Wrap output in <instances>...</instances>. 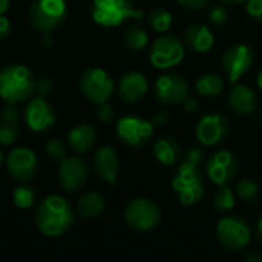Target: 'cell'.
I'll return each mask as SVG.
<instances>
[{
	"instance_id": "6da1fadb",
	"label": "cell",
	"mask_w": 262,
	"mask_h": 262,
	"mask_svg": "<svg viewBox=\"0 0 262 262\" xmlns=\"http://www.w3.org/2000/svg\"><path fill=\"white\" fill-rule=\"evenodd\" d=\"M75 215L71 204L58 195L46 196L35 210V223L38 230L49 236L57 238L64 235L74 224Z\"/></svg>"
},
{
	"instance_id": "7a4b0ae2",
	"label": "cell",
	"mask_w": 262,
	"mask_h": 262,
	"mask_svg": "<svg viewBox=\"0 0 262 262\" xmlns=\"http://www.w3.org/2000/svg\"><path fill=\"white\" fill-rule=\"evenodd\" d=\"M35 92V77L23 64H8L0 71V98L6 103H21Z\"/></svg>"
},
{
	"instance_id": "3957f363",
	"label": "cell",
	"mask_w": 262,
	"mask_h": 262,
	"mask_svg": "<svg viewBox=\"0 0 262 262\" xmlns=\"http://www.w3.org/2000/svg\"><path fill=\"white\" fill-rule=\"evenodd\" d=\"M172 189L183 206H195L206 195V183L200 166L183 161L172 180Z\"/></svg>"
},
{
	"instance_id": "277c9868",
	"label": "cell",
	"mask_w": 262,
	"mask_h": 262,
	"mask_svg": "<svg viewBox=\"0 0 262 262\" xmlns=\"http://www.w3.org/2000/svg\"><path fill=\"white\" fill-rule=\"evenodd\" d=\"M91 15L97 25L114 28L127 20L143 18V11L134 6L132 0H94Z\"/></svg>"
},
{
	"instance_id": "5b68a950",
	"label": "cell",
	"mask_w": 262,
	"mask_h": 262,
	"mask_svg": "<svg viewBox=\"0 0 262 262\" xmlns=\"http://www.w3.org/2000/svg\"><path fill=\"white\" fill-rule=\"evenodd\" d=\"M66 14L64 0H35L29 9V21L37 31L49 34L64 21Z\"/></svg>"
},
{
	"instance_id": "8992f818",
	"label": "cell",
	"mask_w": 262,
	"mask_h": 262,
	"mask_svg": "<svg viewBox=\"0 0 262 262\" xmlns=\"http://www.w3.org/2000/svg\"><path fill=\"white\" fill-rule=\"evenodd\" d=\"M216 236L220 244L229 252L244 250L250 244L252 232L246 220L236 215H226L216 226Z\"/></svg>"
},
{
	"instance_id": "52a82bcc",
	"label": "cell",
	"mask_w": 262,
	"mask_h": 262,
	"mask_svg": "<svg viewBox=\"0 0 262 262\" xmlns=\"http://www.w3.org/2000/svg\"><path fill=\"white\" fill-rule=\"evenodd\" d=\"M126 224L138 232H150L161 221V209L149 198H135L124 209Z\"/></svg>"
},
{
	"instance_id": "ba28073f",
	"label": "cell",
	"mask_w": 262,
	"mask_h": 262,
	"mask_svg": "<svg viewBox=\"0 0 262 262\" xmlns=\"http://www.w3.org/2000/svg\"><path fill=\"white\" fill-rule=\"evenodd\" d=\"M115 89L112 77L101 68H89L80 77V91L86 100L95 104L106 103Z\"/></svg>"
},
{
	"instance_id": "9c48e42d",
	"label": "cell",
	"mask_w": 262,
	"mask_h": 262,
	"mask_svg": "<svg viewBox=\"0 0 262 262\" xmlns=\"http://www.w3.org/2000/svg\"><path fill=\"white\" fill-rule=\"evenodd\" d=\"M154 124L137 115H126L117 123V137L120 141L132 149H143L149 144L154 135Z\"/></svg>"
},
{
	"instance_id": "30bf717a",
	"label": "cell",
	"mask_w": 262,
	"mask_h": 262,
	"mask_svg": "<svg viewBox=\"0 0 262 262\" xmlns=\"http://www.w3.org/2000/svg\"><path fill=\"white\" fill-rule=\"evenodd\" d=\"M184 54L183 41L175 35L164 34L152 43L149 58L157 69H170L183 61Z\"/></svg>"
},
{
	"instance_id": "8fae6325",
	"label": "cell",
	"mask_w": 262,
	"mask_h": 262,
	"mask_svg": "<svg viewBox=\"0 0 262 262\" xmlns=\"http://www.w3.org/2000/svg\"><path fill=\"white\" fill-rule=\"evenodd\" d=\"M255 61L253 49L246 43H235L226 49L221 58V66L230 83H236L243 75H246Z\"/></svg>"
},
{
	"instance_id": "7c38bea8",
	"label": "cell",
	"mask_w": 262,
	"mask_h": 262,
	"mask_svg": "<svg viewBox=\"0 0 262 262\" xmlns=\"http://www.w3.org/2000/svg\"><path fill=\"white\" fill-rule=\"evenodd\" d=\"M198 141L206 147L221 144L230 134V121L221 112H210L200 118L195 127Z\"/></svg>"
},
{
	"instance_id": "4fadbf2b",
	"label": "cell",
	"mask_w": 262,
	"mask_h": 262,
	"mask_svg": "<svg viewBox=\"0 0 262 262\" xmlns=\"http://www.w3.org/2000/svg\"><path fill=\"white\" fill-rule=\"evenodd\" d=\"M152 94L154 98L161 104H178L189 97V83L181 74H164L154 83Z\"/></svg>"
},
{
	"instance_id": "5bb4252c",
	"label": "cell",
	"mask_w": 262,
	"mask_h": 262,
	"mask_svg": "<svg viewBox=\"0 0 262 262\" xmlns=\"http://www.w3.org/2000/svg\"><path fill=\"white\" fill-rule=\"evenodd\" d=\"M239 170L238 158L230 150H218L206 163V173L216 186H227L232 183Z\"/></svg>"
},
{
	"instance_id": "9a60e30c",
	"label": "cell",
	"mask_w": 262,
	"mask_h": 262,
	"mask_svg": "<svg viewBox=\"0 0 262 262\" xmlns=\"http://www.w3.org/2000/svg\"><path fill=\"white\" fill-rule=\"evenodd\" d=\"M6 169L15 181L28 183L38 172L37 155L28 147H17L6 157Z\"/></svg>"
},
{
	"instance_id": "2e32d148",
	"label": "cell",
	"mask_w": 262,
	"mask_h": 262,
	"mask_svg": "<svg viewBox=\"0 0 262 262\" xmlns=\"http://www.w3.org/2000/svg\"><path fill=\"white\" fill-rule=\"evenodd\" d=\"M89 177V167L80 157L63 158L58 167V181L66 192H77L86 183Z\"/></svg>"
},
{
	"instance_id": "e0dca14e",
	"label": "cell",
	"mask_w": 262,
	"mask_h": 262,
	"mask_svg": "<svg viewBox=\"0 0 262 262\" xmlns=\"http://www.w3.org/2000/svg\"><path fill=\"white\" fill-rule=\"evenodd\" d=\"M55 112L45 97H35L29 100L25 109L26 126L32 132H46L55 124Z\"/></svg>"
},
{
	"instance_id": "ac0fdd59",
	"label": "cell",
	"mask_w": 262,
	"mask_h": 262,
	"mask_svg": "<svg viewBox=\"0 0 262 262\" xmlns=\"http://www.w3.org/2000/svg\"><path fill=\"white\" fill-rule=\"evenodd\" d=\"M149 91V81L138 71L126 72L118 81V95L126 103L140 101Z\"/></svg>"
},
{
	"instance_id": "d6986e66",
	"label": "cell",
	"mask_w": 262,
	"mask_h": 262,
	"mask_svg": "<svg viewBox=\"0 0 262 262\" xmlns=\"http://www.w3.org/2000/svg\"><path fill=\"white\" fill-rule=\"evenodd\" d=\"M94 170L100 180L106 181L107 184H115L120 170V160L117 152L109 146L100 147L94 155Z\"/></svg>"
},
{
	"instance_id": "ffe728a7",
	"label": "cell",
	"mask_w": 262,
	"mask_h": 262,
	"mask_svg": "<svg viewBox=\"0 0 262 262\" xmlns=\"http://www.w3.org/2000/svg\"><path fill=\"white\" fill-rule=\"evenodd\" d=\"M229 106L238 115H250L258 106V97L252 88L246 84H235L227 97Z\"/></svg>"
},
{
	"instance_id": "44dd1931",
	"label": "cell",
	"mask_w": 262,
	"mask_h": 262,
	"mask_svg": "<svg viewBox=\"0 0 262 262\" xmlns=\"http://www.w3.org/2000/svg\"><path fill=\"white\" fill-rule=\"evenodd\" d=\"M184 41L192 51H195L198 54H206L213 48L215 35L207 25L198 23V25L189 26L184 31Z\"/></svg>"
},
{
	"instance_id": "7402d4cb",
	"label": "cell",
	"mask_w": 262,
	"mask_h": 262,
	"mask_svg": "<svg viewBox=\"0 0 262 262\" xmlns=\"http://www.w3.org/2000/svg\"><path fill=\"white\" fill-rule=\"evenodd\" d=\"M97 141V130L92 124L83 123L68 132V146L75 154L89 152Z\"/></svg>"
},
{
	"instance_id": "603a6c76",
	"label": "cell",
	"mask_w": 262,
	"mask_h": 262,
	"mask_svg": "<svg viewBox=\"0 0 262 262\" xmlns=\"http://www.w3.org/2000/svg\"><path fill=\"white\" fill-rule=\"evenodd\" d=\"M154 155L158 163H161L164 166H173L175 163H178L181 160L183 150H181V146L177 141V138H173L170 135H164L157 140V143L154 146Z\"/></svg>"
},
{
	"instance_id": "cb8c5ba5",
	"label": "cell",
	"mask_w": 262,
	"mask_h": 262,
	"mask_svg": "<svg viewBox=\"0 0 262 262\" xmlns=\"http://www.w3.org/2000/svg\"><path fill=\"white\" fill-rule=\"evenodd\" d=\"M104 198L97 192H89L78 200L77 209L83 218H97L104 212Z\"/></svg>"
},
{
	"instance_id": "d4e9b609",
	"label": "cell",
	"mask_w": 262,
	"mask_h": 262,
	"mask_svg": "<svg viewBox=\"0 0 262 262\" xmlns=\"http://www.w3.org/2000/svg\"><path fill=\"white\" fill-rule=\"evenodd\" d=\"M224 91V78L216 74H204L196 81V92L203 97H218Z\"/></svg>"
},
{
	"instance_id": "484cf974",
	"label": "cell",
	"mask_w": 262,
	"mask_h": 262,
	"mask_svg": "<svg viewBox=\"0 0 262 262\" xmlns=\"http://www.w3.org/2000/svg\"><path fill=\"white\" fill-rule=\"evenodd\" d=\"M235 192L227 186H218V190L213 193V200L212 204L215 207L216 212L220 213H229L230 210H233L236 201H235Z\"/></svg>"
},
{
	"instance_id": "4316f807",
	"label": "cell",
	"mask_w": 262,
	"mask_h": 262,
	"mask_svg": "<svg viewBox=\"0 0 262 262\" xmlns=\"http://www.w3.org/2000/svg\"><path fill=\"white\" fill-rule=\"evenodd\" d=\"M149 43V34L138 25H132L124 32V45L130 51H141Z\"/></svg>"
},
{
	"instance_id": "83f0119b",
	"label": "cell",
	"mask_w": 262,
	"mask_h": 262,
	"mask_svg": "<svg viewBox=\"0 0 262 262\" xmlns=\"http://www.w3.org/2000/svg\"><path fill=\"white\" fill-rule=\"evenodd\" d=\"M147 23L157 32H167L170 29L172 23H173V17L164 8H155V9H152L149 12Z\"/></svg>"
},
{
	"instance_id": "f1b7e54d",
	"label": "cell",
	"mask_w": 262,
	"mask_h": 262,
	"mask_svg": "<svg viewBox=\"0 0 262 262\" xmlns=\"http://www.w3.org/2000/svg\"><path fill=\"white\" fill-rule=\"evenodd\" d=\"M235 193L243 203H255L259 196V186L256 184L255 180L244 178L236 183Z\"/></svg>"
},
{
	"instance_id": "f546056e",
	"label": "cell",
	"mask_w": 262,
	"mask_h": 262,
	"mask_svg": "<svg viewBox=\"0 0 262 262\" xmlns=\"http://www.w3.org/2000/svg\"><path fill=\"white\" fill-rule=\"evenodd\" d=\"M12 200L18 209H31L35 203V190L32 186L20 184L14 189Z\"/></svg>"
},
{
	"instance_id": "4dcf8cb0",
	"label": "cell",
	"mask_w": 262,
	"mask_h": 262,
	"mask_svg": "<svg viewBox=\"0 0 262 262\" xmlns=\"http://www.w3.org/2000/svg\"><path fill=\"white\" fill-rule=\"evenodd\" d=\"M18 138V129L17 124H8V123H0V144L2 146H11L17 141Z\"/></svg>"
},
{
	"instance_id": "1f68e13d",
	"label": "cell",
	"mask_w": 262,
	"mask_h": 262,
	"mask_svg": "<svg viewBox=\"0 0 262 262\" xmlns=\"http://www.w3.org/2000/svg\"><path fill=\"white\" fill-rule=\"evenodd\" d=\"M45 150H46V154H48L52 160L60 161V160L66 158V147H64L63 141L58 140V138H51V140L45 144Z\"/></svg>"
},
{
	"instance_id": "d6a6232c",
	"label": "cell",
	"mask_w": 262,
	"mask_h": 262,
	"mask_svg": "<svg viewBox=\"0 0 262 262\" xmlns=\"http://www.w3.org/2000/svg\"><path fill=\"white\" fill-rule=\"evenodd\" d=\"M207 17H209V21H210L212 25H216V26H223V25H226V23L229 21V12H227L224 3H223V5H215V6H212V8L209 9Z\"/></svg>"
},
{
	"instance_id": "836d02e7",
	"label": "cell",
	"mask_w": 262,
	"mask_h": 262,
	"mask_svg": "<svg viewBox=\"0 0 262 262\" xmlns=\"http://www.w3.org/2000/svg\"><path fill=\"white\" fill-rule=\"evenodd\" d=\"M2 121L8 124H17L18 109L15 107V103H6V106L2 111Z\"/></svg>"
},
{
	"instance_id": "e575fe53",
	"label": "cell",
	"mask_w": 262,
	"mask_h": 262,
	"mask_svg": "<svg viewBox=\"0 0 262 262\" xmlns=\"http://www.w3.org/2000/svg\"><path fill=\"white\" fill-rule=\"evenodd\" d=\"M183 160L189 164L193 166H200L204 160V152L200 147H190L183 154Z\"/></svg>"
},
{
	"instance_id": "d590c367",
	"label": "cell",
	"mask_w": 262,
	"mask_h": 262,
	"mask_svg": "<svg viewBox=\"0 0 262 262\" xmlns=\"http://www.w3.org/2000/svg\"><path fill=\"white\" fill-rule=\"evenodd\" d=\"M246 11L252 18L262 21V0H246Z\"/></svg>"
},
{
	"instance_id": "8d00e7d4",
	"label": "cell",
	"mask_w": 262,
	"mask_h": 262,
	"mask_svg": "<svg viewBox=\"0 0 262 262\" xmlns=\"http://www.w3.org/2000/svg\"><path fill=\"white\" fill-rule=\"evenodd\" d=\"M54 88V81L52 78H48V77H41L38 80H35V92L40 95V97H46Z\"/></svg>"
},
{
	"instance_id": "74e56055",
	"label": "cell",
	"mask_w": 262,
	"mask_h": 262,
	"mask_svg": "<svg viewBox=\"0 0 262 262\" xmlns=\"http://www.w3.org/2000/svg\"><path fill=\"white\" fill-rule=\"evenodd\" d=\"M114 118V107L106 101L98 104V120L103 123H109Z\"/></svg>"
},
{
	"instance_id": "f35d334b",
	"label": "cell",
	"mask_w": 262,
	"mask_h": 262,
	"mask_svg": "<svg viewBox=\"0 0 262 262\" xmlns=\"http://www.w3.org/2000/svg\"><path fill=\"white\" fill-rule=\"evenodd\" d=\"M177 2L186 9H201L210 3V0H177Z\"/></svg>"
},
{
	"instance_id": "ab89813d",
	"label": "cell",
	"mask_w": 262,
	"mask_h": 262,
	"mask_svg": "<svg viewBox=\"0 0 262 262\" xmlns=\"http://www.w3.org/2000/svg\"><path fill=\"white\" fill-rule=\"evenodd\" d=\"M183 107L187 114H196L200 111V101L193 97H187L183 103Z\"/></svg>"
},
{
	"instance_id": "60d3db41",
	"label": "cell",
	"mask_w": 262,
	"mask_h": 262,
	"mask_svg": "<svg viewBox=\"0 0 262 262\" xmlns=\"http://www.w3.org/2000/svg\"><path fill=\"white\" fill-rule=\"evenodd\" d=\"M152 124L155 126V127H160V126H164V124H167V121H169V114L166 112V111H158L154 117H152Z\"/></svg>"
},
{
	"instance_id": "b9f144b4",
	"label": "cell",
	"mask_w": 262,
	"mask_h": 262,
	"mask_svg": "<svg viewBox=\"0 0 262 262\" xmlns=\"http://www.w3.org/2000/svg\"><path fill=\"white\" fill-rule=\"evenodd\" d=\"M9 32H11V21L3 14V15H0V40L6 38L9 35Z\"/></svg>"
},
{
	"instance_id": "7bdbcfd3",
	"label": "cell",
	"mask_w": 262,
	"mask_h": 262,
	"mask_svg": "<svg viewBox=\"0 0 262 262\" xmlns=\"http://www.w3.org/2000/svg\"><path fill=\"white\" fill-rule=\"evenodd\" d=\"M244 261L247 262H262V253H256V252H250L244 256Z\"/></svg>"
},
{
	"instance_id": "ee69618b",
	"label": "cell",
	"mask_w": 262,
	"mask_h": 262,
	"mask_svg": "<svg viewBox=\"0 0 262 262\" xmlns=\"http://www.w3.org/2000/svg\"><path fill=\"white\" fill-rule=\"evenodd\" d=\"M9 3L11 0H0V15H3L9 9Z\"/></svg>"
},
{
	"instance_id": "f6af8a7d",
	"label": "cell",
	"mask_w": 262,
	"mask_h": 262,
	"mask_svg": "<svg viewBox=\"0 0 262 262\" xmlns=\"http://www.w3.org/2000/svg\"><path fill=\"white\" fill-rule=\"evenodd\" d=\"M221 3H224V5H229V6H235V5L246 3V0H221Z\"/></svg>"
},
{
	"instance_id": "bcb514c9",
	"label": "cell",
	"mask_w": 262,
	"mask_h": 262,
	"mask_svg": "<svg viewBox=\"0 0 262 262\" xmlns=\"http://www.w3.org/2000/svg\"><path fill=\"white\" fill-rule=\"evenodd\" d=\"M256 233H258L259 241L262 243V216L258 220V223H256Z\"/></svg>"
},
{
	"instance_id": "7dc6e473",
	"label": "cell",
	"mask_w": 262,
	"mask_h": 262,
	"mask_svg": "<svg viewBox=\"0 0 262 262\" xmlns=\"http://www.w3.org/2000/svg\"><path fill=\"white\" fill-rule=\"evenodd\" d=\"M256 83H258V88L262 91V69L261 72L258 74V78H256Z\"/></svg>"
},
{
	"instance_id": "c3c4849f",
	"label": "cell",
	"mask_w": 262,
	"mask_h": 262,
	"mask_svg": "<svg viewBox=\"0 0 262 262\" xmlns=\"http://www.w3.org/2000/svg\"><path fill=\"white\" fill-rule=\"evenodd\" d=\"M43 45H45V46H46V45H51V37H46V35H45V37H43Z\"/></svg>"
},
{
	"instance_id": "681fc988",
	"label": "cell",
	"mask_w": 262,
	"mask_h": 262,
	"mask_svg": "<svg viewBox=\"0 0 262 262\" xmlns=\"http://www.w3.org/2000/svg\"><path fill=\"white\" fill-rule=\"evenodd\" d=\"M2 161H3V154H2V150H0V164H2Z\"/></svg>"
}]
</instances>
